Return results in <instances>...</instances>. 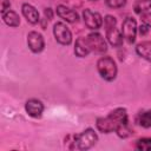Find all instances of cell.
Listing matches in <instances>:
<instances>
[{
  "label": "cell",
  "mask_w": 151,
  "mask_h": 151,
  "mask_svg": "<svg viewBox=\"0 0 151 151\" xmlns=\"http://www.w3.org/2000/svg\"><path fill=\"white\" fill-rule=\"evenodd\" d=\"M44 14H45V18H44V19H46V20H51L52 17H53V12H52L51 8H45Z\"/></svg>",
  "instance_id": "obj_23"
},
{
  "label": "cell",
  "mask_w": 151,
  "mask_h": 151,
  "mask_svg": "<svg viewBox=\"0 0 151 151\" xmlns=\"http://www.w3.org/2000/svg\"><path fill=\"white\" fill-rule=\"evenodd\" d=\"M151 8V0H136L133 4V9L137 14H143Z\"/></svg>",
  "instance_id": "obj_16"
},
{
  "label": "cell",
  "mask_w": 151,
  "mask_h": 151,
  "mask_svg": "<svg viewBox=\"0 0 151 151\" xmlns=\"http://www.w3.org/2000/svg\"><path fill=\"white\" fill-rule=\"evenodd\" d=\"M53 34L55 40L61 45H70L72 42V33L64 22H57L53 26Z\"/></svg>",
  "instance_id": "obj_5"
},
{
  "label": "cell",
  "mask_w": 151,
  "mask_h": 151,
  "mask_svg": "<svg viewBox=\"0 0 151 151\" xmlns=\"http://www.w3.org/2000/svg\"><path fill=\"white\" fill-rule=\"evenodd\" d=\"M147 32H149V26L145 25V24H142L140 27H139V33H140V35H145Z\"/></svg>",
  "instance_id": "obj_24"
},
{
  "label": "cell",
  "mask_w": 151,
  "mask_h": 151,
  "mask_svg": "<svg viewBox=\"0 0 151 151\" xmlns=\"http://www.w3.org/2000/svg\"><path fill=\"white\" fill-rule=\"evenodd\" d=\"M105 4L111 8H120L126 4V0H105Z\"/></svg>",
  "instance_id": "obj_20"
},
{
  "label": "cell",
  "mask_w": 151,
  "mask_h": 151,
  "mask_svg": "<svg viewBox=\"0 0 151 151\" xmlns=\"http://www.w3.org/2000/svg\"><path fill=\"white\" fill-rule=\"evenodd\" d=\"M25 110L28 116L33 118H40L44 112V104L38 99H29L25 104Z\"/></svg>",
  "instance_id": "obj_10"
},
{
  "label": "cell",
  "mask_w": 151,
  "mask_h": 151,
  "mask_svg": "<svg viewBox=\"0 0 151 151\" xmlns=\"http://www.w3.org/2000/svg\"><path fill=\"white\" fill-rule=\"evenodd\" d=\"M97 140H98L97 133L94 132L93 129L88 127L85 131H83L81 133L76 134L73 137V140H72V144H71L70 149H72V150H79V151L87 150V149L92 147L97 143Z\"/></svg>",
  "instance_id": "obj_2"
},
{
  "label": "cell",
  "mask_w": 151,
  "mask_h": 151,
  "mask_svg": "<svg viewBox=\"0 0 151 151\" xmlns=\"http://www.w3.org/2000/svg\"><path fill=\"white\" fill-rule=\"evenodd\" d=\"M92 52L90 48V45L87 42L86 38H78L74 44V53L79 58H85L88 55V53Z\"/></svg>",
  "instance_id": "obj_13"
},
{
  "label": "cell",
  "mask_w": 151,
  "mask_h": 151,
  "mask_svg": "<svg viewBox=\"0 0 151 151\" xmlns=\"http://www.w3.org/2000/svg\"><path fill=\"white\" fill-rule=\"evenodd\" d=\"M127 124V112L123 107H118L109 113L107 117L97 119V129L103 133H110L116 131L122 125Z\"/></svg>",
  "instance_id": "obj_1"
},
{
  "label": "cell",
  "mask_w": 151,
  "mask_h": 151,
  "mask_svg": "<svg viewBox=\"0 0 151 151\" xmlns=\"http://www.w3.org/2000/svg\"><path fill=\"white\" fill-rule=\"evenodd\" d=\"M136 52L139 57L147 61H151V41H142L137 45Z\"/></svg>",
  "instance_id": "obj_15"
},
{
  "label": "cell",
  "mask_w": 151,
  "mask_h": 151,
  "mask_svg": "<svg viewBox=\"0 0 151 151\" xmlns=\"http://www.w3.org/2000/svg\"><path fill=\"white\" fill-rule=\"evenodd\" d=\"M90 1H97V0H90Z\"/></svg>",
  "instance_id": "obj_25"
},
{
  "label": "cell",
  "mask_w": 151,
  "mask_h": 151,
  "mask_svg": "<svg viewBox=\"0 0 151 151\" xmlns=\"http://www.w3.org/2000/svg\"><path fill=\"white\" fill-rule=\"evenodd\" d=\"M140 19H142L143 24H145L149 27H151V13L150 12H145V13L140 14Z\"/></svg>",
  "instance_id": "obj_21"
},
{
  "label": "cell",
  "mask_w": 151,
  "mask_h": 151,
  "mask_svg": "<svg viewBox=\"0 0 151 151\" xmlns=\"http://www.w3.org/2000/svg\"><path fill=\"white\" fill-rule=\"evenodd\" d=\"M9 7H11L9 0H1V13H5L6 11H8Z\"/></svg>",
  "instance_id": "obj_22"
},
{
  "label": "cell",
  "mask_w": 151,
  "mask_h": 151,
  "mask_svg": "<svg viewBox=\"0 0 151 151\" xmlns=\"http://www.w3.org/2000/svg\"><path fill=\"white\" fill-rule=\"evenodd\" d=\"M87 42L90 45V48L92 52H96V53H105L107 47H106V42L103 38L101 34L97 33V32H93V33H90L87 37Z\"/></svg>",
  "instance_id": "obj_7"
},
{
  "label": "cell",
  "mask_w": 151,
  "mask_h": 151,
  "mask_svg": "<svg viewBox=\"0 0 151 151\" xmlns=\"http://www.w3.org/2000/svg\"><path fill=\"white\" fill-rule=\"evenodd\" d=\"M136 149L140 151H150L151 150V138H140L136 143Z\"/></svg>",
  "instance_id": "obj_18"
},
{
  "label": "cell",
  "mask_w": 151,
  "mask_h": 151,
  "mask_svg": "<svg viewBox=\"0 0 151 151\" xmlns=\"http://www.w3.org/2000/svg\"><path fill=\"white\" fill-rule=\"evenodd\" d=\"M137 22L133 18L129 17L124 20L123 22V26H122V34H123V38L129 42V44H132L136 40V35H137Z\"/></svg>",
  "instance_id": "obj_6"
},
{
  "label": "cell",
  "mask_w": 151,
  "mask_h": 151,
  "mask_svg": "<svg viewBox=\"0 0 151 151\" xmlns=\"http://www.w3.org/2000/svg\"><path fill=\"white\" fill-rule=\"evenodd\" d=\"M83 19L85 25L90 28V29H98L100 28V26L103 25V18L98 12H93L92 9L87 8L84 9L83 12Z\"/></svg>",
  "instance_id": "obj_8"
},
{
  "label": "cell",
  "mask_w": 151,
  "mask_h": 151,
  "mask_svg": "<svg viewBox=\"0 0 151 151\" xmlns=\"http://www.w3.org/2000/svg\"><path fill=\"white\" fill-rule=\"evenodd\" d=\"M104 26H105V32H106V38L109 42L114 46L119 47L123 44V34L122 31L118 29L117 27V20L112 15H106L104 18Z\"/></svg>",
  "instance_id": "obj_3"
},
{
  "label": "cell",
  "mask_w": 151,
  "mask_h": 151,
  "mask_svg": "<svg viewBox=\"0 0 151 151\" xmlns=\"http://www.w3.org/2000/svg\"><path fill=\"white\" fill-rule=\"evenodd\" d=\"M21 12H22V15L26 18L27 22L32 24V25H35L40 21V17H39V13L37 11V8L29 4H24L21 6Z\"/></svg>",
  "instance_id": "obj_12"
},
{
  "label": "cell",
  "mask_w": 151,
  "mask_h": 151,
  "mask_svg": "<svg viewBox=\"0 0 151 151\" xmlns=\"http://www.w3.org/2000/svg\"><path fill=\"white\" fill-rule=\"evenodd\" d=\"M97 70L100 77L107 81H112L117 77V65L110 57H101L97 61Z\"/></svg>",
  "instance_id": "obj_4"
},
{
  "label": "cell",
  "mask_w": 151,
  "mask_h": 151,
  "mask_svg": "<svg viewBox=\"0 0 151 151\" xmlns=\"http://www.w3.org/2000/svg\"><path fill=\"white\" fill-rule=\"evenodd\" d=\"M27 45L33 53H40L45 47V40L40 33L32 31L27 34Z\"/></svg>",
  "instance_id": "obj_9"
},
{
  "label": "cell",
  "mask_w": 151,
  "mask_h": 151,
  "mask_svg": "<svg viewBox=\"0 0 151 151\" xmlns=\"http://www.w3.org/2000/svg\"><path fill=\"white\" fill-rule=\"evenodd\" d=\"M2 20L9 27H18L20 24V18H19L18 13L14 11H11V9L2 13Z\"/></svg>",
  "instance_id": "obj_14"
},
{
  "label": "cell",
  "mask_w": 151,
  "mask_h": 151,
  "mask_svg": "<svg viewBox=\"0 0 151 151\" xmlns=\"http://www.w3.org/2000/svg\"><path fill=\"white\" fill-rule=\"evenodd\" d=\"M138 123L143 127H151V110L140 113L138 117Z\"/></svg>",
  "instance_id": "obj_17"
},
{
  "label": "cell",
  "mask_w": 151,
  "mask_h": 151,
  "mask_svg": "<svg viewBox=\"0 0 151 151\" xmlns=\"http://www.w3.org/2000/svg\"><path fill=\"white\" fill-rule=\"evenodd\" d=\"M116 132H117V134H118L120 138H126V137H129V136L132 133V131H131V129L129 127L127 124H126V125H122L120 127H118V129L116 130Z\"/></svg>",
  "instance_id": "obj_19"
},
{
  "label": "cell",
  "mask_w": 151,
  "mask_h": 151,
  "mask_svg": "<svg viewBox=\"0 0 151 151\" xmlns=\"http://www.w3.org/2000/svg\"><path fill=\"white\" fill-rule=\"evenodd\" d=\"M57 14L59 18H61L63 20H65L66 22H77L79 17H78V13L76 11H73L72 8L67 7V6H64V5H58L57 6Z\"/></svg>",
  "instance_id": "obj_11"
}]
</instances>
